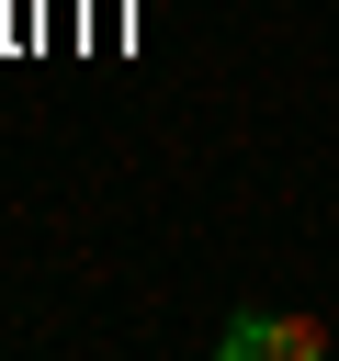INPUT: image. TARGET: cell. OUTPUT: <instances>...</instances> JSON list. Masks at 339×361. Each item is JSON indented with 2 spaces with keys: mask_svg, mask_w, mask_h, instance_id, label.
<instances>
[{
  "mask_svg": "<svg viewBox=\"0 0 339 361\" xmlns=\"http://www.w3.org/2000/svg\"><path fill=\"white\" fill-rule=\"evenodd\" d=\"M215 350H226V361H328V327H316V316H271V305H260V316H226V338H215Z\"/></svg>",
  "mask_w": 339,
  "mask_h": 361,
  "instance_id": "1",
  "label": "cell"
}]
</instances>
